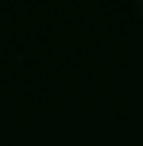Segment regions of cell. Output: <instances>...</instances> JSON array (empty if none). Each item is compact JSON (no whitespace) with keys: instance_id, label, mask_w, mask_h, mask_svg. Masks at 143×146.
I'll use <instances>...</instances> for the list:
<instances>
[{"instance_id":"6da1fadb","label":"cell","mask_w":143,"mask_h":146,"mask_svg":"<svg viewBox=\"0 0 143 146\" xmlns=\"http://www.w3.org/2000/svg\"><path fill=\"white\" fill-rule=\"evenodd\" d=\"M140 5H143V0H140Z\"/></svg>"}]
</instances>
